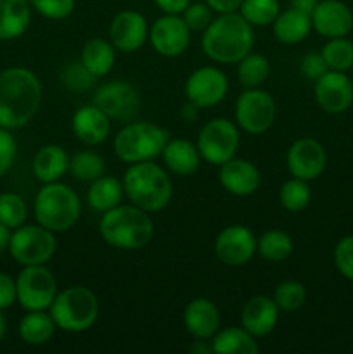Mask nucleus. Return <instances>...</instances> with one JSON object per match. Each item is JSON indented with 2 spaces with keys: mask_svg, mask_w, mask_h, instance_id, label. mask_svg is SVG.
I'll use <instances>...</instances> for the list:
<instances>
[{
  "mask_svg": "<svg viewBox=\"0 0 353 354\" xmlns=\"http://www.w3.org/2000/svg\"><path fill=\"white\" fill-rule=\"evenodd\" d=\"M30 0H0V40H14L28 30Z\"/></svg>",
  "mask_w": 353,
  "mask_h": 354,
  "instance_id": "nucleus-27",
  "label": "nucleus"
},
{
  "mask_svg": "<svg viewBox=\"0 0 353 354\" xmlns=\"http://www.w3.org/2000/svg\"><path fill=\"white\" fill-rule=\"evenodd\" d=\"M215 254L224 265L242 266L256 254V237L244 225H228L215 239Z\"/></svg>",
  "mask_w": 353,
  "mask_h": 354,
  "instance_id": "nucleus-16",
  "label": "nucleus"
},
{
  "mask_svg": "<svg viewBox=\"0 0 353 354\" xmlns=\"http://www.w3.org/2000/svg\"><path fill=\"white\" fill-rule=\"evenodd\" d=\"M17 303L26 311H47L57 296V283L45 265L24 266L16 280Z\"/></svg>",
  "mask_w": 353,
  "mask_h": 354,
  "instance_id": "nucleus-11",
  "label": "nucleus"
},
{
  "mask_svg": "<svg viewBox=\"0 0 353 354\" xmlns=\"http://www.w3.org/2000/svg\"><path fill=\"white\" fill-rule=\"evenodd\" d=\"M228 92V80L221 69L215 66H203L189 75L185 82L187 100L196 104L199 109H208L225 99Z\"/></svg>",
  "mask_w": 353,
  "mask_h": 354,
  "instance_id": "nucleus-13",
  "label": "nucleus"
},
{
  "mask_svg": "<svg viewBox=\"0 0 353 354\" xmlns=\"http://www.w3.org/2000/svg\"><path fill=\"white\" fill-rule=\"evenodd\" d=\"M54 232L42 225H21L10 235L9 251L14 261L23 266L45 265L55 254Z\"/></svg>",
  "mask_w": 353,
  "mask_h": 354,
  "instance_id": "nucleus-8",
  "label": "nucleus"
},
{
  "mask_svg": "<svg viewBox=\"0 0 353 354\" xmlns=\"http://www.w3.org/2000/svg\"><path fill=\"white\" fill-rule=\"evenodd\" d=\"M239 142L241 137L237 127L227 118H217L201 128L196 145L203 161L208 165L221 166L228 159L235 158Z\"/></svg>",
  "mask_w": 353,
  "mask_h": 354,
  "instance_id": "nucleus-9",
  "label": "nucleus"
},
{
  "mask_svg": "<svg viewBox=\"0 0 353 354\" xmlns=\"http://www.w3.org/2000/svg\"><path fill=\"white\" fill-rule=\"evenodd\" d=\"M273 37L284 45H296L303 41L310 35L311 16L310 14L289 7L286 10H280L279 16L273 21Z\"/></svg>",
  "mask_w": 353,
  "mask_h": 354,
  "instance_id": "nucleus-26",
  "label": "nucleus"
},
{
  "mask_svg": "<svg viewBox=\"0 0 353 354\" xmlns=\"http://www.w3.org/2000/svg\"><path fill=\"white\" fill-rule=\"evenodd\" d=\"M192 0H154L159 10L165 14H182Z\"/></svg>",
  "mask_w": 353,
  "mask_h": 354,
  "instance_id": "nucleus-47",
  "label": "nucleus"
},
{
  "mask_svg": "<svg viewBox=\"0 0 353 354\" xmlns=\"http://www.w3.org/2000/svg\"><path fill=\"white\" fill-rule=\"evenodd\" d=\"M80 61L96 78H102L113 71L116 62V48L104 38H90L83 45Z\"/></svg>",
  "mask_w": 353,
  "mask_h": 354,
  "instance_id": "nucleus-29",
  "label": "nucleus"
},
{
  "mask_svg": "<svg viewBox=\"0 0 353 354\" xmlns=\"http://www.w3.org/2000/svg\"><path fill=\"white\" fill-rule=\"evenodd\" d=\"M28 207L23 197L12 192L0 194V223L12 230L24 225Z\"/></svg>",
  "mask_w": 353,
  "mask_h": 354,
  "instance_id": "nucleus-40",
  "label": "nucleus"
},
{
  "mask_svg": "<svg viewBox=\"0 0 353 354\" xmlns=\"http://www.w3.org/2000/svg\"><path fill=\"white\" fill-rule=\"evenodd\" d=\"M96 76L82 64V61L69 62L61 71V83L73 93H85L96 85Z\"/></svg>",
  "mask_w": 353,
  "mask_h": 354,
  "instance_id": "nucleus-39",
  "label": "nucleus"
},
{
  "mask_svg": "<svg viewBox=\"0 0 353 354\" xmlns=\"http://www.w3.org/2000/svg\"><path fill=\"white\" fill-rule=\"evenodd\" d=\"M68 171L78 182H93L99 176L106 175V161L93 151H80L69 158Z\"/></svg>",
  "mask_w": 353,
  "mask_h": 354,
  "instance_id": "nucleus-33",
  "label": "nucleus"
},
{
  "mask_svg": "<svg viewBox=\"0 0 353 354\" xmlns=\"http://www.w3.org/2000/svg\"><path fill=\"white\" fill-rule=\"evenodd\" d=\"M69 168V156L61 145L47 144L33 158V175L42 183L59 182Z\"/></svg>",
  "mask_w": 353,
  "mask_h": 354,
  "instance_id": "nucleus-25",
  "label": "nucleus"
},
{
  "mask_svg": "<svg viewBox=\"0 0 353 354\" xmlns=\"http://www.w3.org/2000/svg\"><path fill=\"white\" fill-rule=\"evenodd\" d=\"M251 26H270L280 12L279 0H242L237 10Z\"/></svg>",
  "mask_w": 353,
  "mask_h": 354,
  "instance_id": "nucleus-35",
  "label": "nucleus"
},
{
  "mask_svg": "<svg viewBox=\"0 0 353 354\" xmlns=\"http://www.w3.org/2000/svg\"><path fill=\"white\" fill-rule=\"evenodd\" d=\"M30 6L47 19L61 21L71 16L76 0H30Z\"/></svg>",
  "mask_w": 353,
  "mask_h": 354,
  "instance_id": "nucleus-41",
  "label": "nucleus"
},
{
  "mask_svg": "<svg viewBox=\"0 0 353 354\" xmlns=\"http://www.w3.org/2000/svg\"><path fill=\"white\" fill-rule=\"evenodd\" d=\"M149 41L163 57H179L189 48L190 30L180 14H165L149 28Z\"/></svg>",
  "mask_w": 353,
  "mask_h": 354,
  "instance_id": "nucleus-14",
  "label": "nucleus"
},
{
  "mask_svg": "<svg viewBox=\"0 0 353 354\" xmlns=\"http://www.w3.org/2000/svg\"><path fill=\"white\" fill-rule=\"evenodd\" d=\"M71 128L75 137L85 145H99L109 137L111 120L96 104L83 106L73 114Z\"/></svg>",
  "mask_w": 353,
  "mask_h": 354,
  "instance_id": "nucleus-23",
  "label": "nucleus"
},
{
  "mask_svg": "<svg viewBox=\"0 0 353 354\" xmlns=\"http://www.w3.org/2000/svg\"><path fill=\"white\" fill-rule=\"evenodd\" d=\"M235 121L248 135H262L275 123L273 97L262 88H246L235 100Z\"/></svg>",
  "mask_w": 353,
  "mask_h": 354,
  "instance_id": "nucleus-10",
  "label": "nucleus"
},
{
  "mask_svg": "<svg viewBox=\"0 0 353 354\" xmlns=\"http://www.w3.org/2000/svg\"><path fill=\"white\" fill-rule=\"evenodd\" d=\"M286 165L294 178L311 182L324 173L325 165H327V154H325L324 145L315 138H298L287 151Z\"/></svg>",
  "mask_w": 353,
  "mask_h": 354,
  "instance_id": "nucleus-15",
  "label": "nucleus"
},
{
  "mask_svg": "<svg viewBox=\"0 0 353 354\" xmlns=\"http://www.w3.org/2000/svg\"><path fill=\"white\" fill-rule=\"evenodd\" d=\"M218 180L220 185L232 196L248 197L260 189L262 175L253 162L232 158L220 166Z\"/></svg>",
  "mask_w": 353,
  "mask_h": 354,
  "instance_id": "nucleus-20",
  "label": "nucleus"
},
{
  "mask_svg": "<svg viewBox=\"0 0 353 354\" xmlns=\"http://www.w3.org/2000/svg\"><path fill=\"white\" fill-rule=\"evenodd\" d=\"M55 322L45 311H28L19 322V335L26 344H47L55 334Z\"/></svg>",
  "mask_w": 353,
  "mask_h": 354,
  "instance_id": "nucleus-31",
  "label": "nucleus"
},
{
  "mask_svg": "<svg viewBox=\"0 0 353 354\" xmlns=\"http://www.w3.org/2000/svg\"><path fill=\"white\" fill-rule=\"evenodd\" d=\"M3 334H6V318H3V315L0 313V341H2Z\"/></svg>",
  "mask_w": 353,
  "mask_h": 354,
  "instance_id": "nucleus-53",
  "label": "nucleus"
},
{
  "mask_svg": "<svg viewBox=\"0 0 353 354\" xmlns=\"http://www.w3.org/2000/svg\"><path fill=\"white\" fill-rule=\"evenodd\" d=\"M190 353H213V349H211V344L206 346L204 344V341H197L196 346H190Z\"/></svg>",
  "mask_w": 353,
  "mask_h": 354,
  "instance_id": "nucleus-52",
  "label": "nucleus"
},
{
  "mask_svg": "<svg viewBox=\"0 0 353 354\" xmlns=\"http://www.w3.org/2000/svg\"><path fill=\"white\" fill-rule=\"evenodd\" d=\"M314 95L318 107L329 114H341L353 106V83L345 73L331 71L315 80Z\"/></svg>",
  "mask_w": 353,
  "mask_h": 354,
  "instance_id": "nucleus-17",
  "label": "nucleus"
},
{
  "mask_svg": "<svg viewBox=\"0 0 353 354\" xmlns=\"http://www.w3.org/2000/svg\"><path fill=\"white\" fill-rule=\"evenodd\" d=\"M99 234L111 248L121 251H138L152 241L154 223L147 211L134 204H120L102 213Z\"/></svg>",
  "mask_w": 353,
  "mask_h": 354,
  "instance_id": "nucleus-3",
  "label": "nucleus"
},
{
  "mask_svg": "<svg viewBox=\"0 0 353 354\" xmlns=\"http://www.w3.org/2000/svg\"><path fill=\"white\" fill-rule=\"evenodd\" d=\"M42 83L33 71L9 68L0 73V128L17 130L30 123L42 104Z\"/></svg>",
  "mask_w": 353,
  "mask_h": 354,
  "instance_id": "nucleus-1",
  "label": "nucleus"
},
{
  "mask_svg": "<svg viewBox=\"0 0 353 354\" xmlns=\"http://www.w3.org/2000/svg\"><path fill=\"white\" fill-rule=\"evenodd\" d=\"M149 38L145 17L137 10H121L113 17L109 26V41L116 50L132 54L138 50Z\"/></svg>",
  "mask_w": 353,
  "mask_h": 354,
  "instance_id": "nucleus-18",
  "label": "nucleus"
},
{
  "mask_svg": "<svg viewBox=\"0 0 353 354\" xmlns=\"http://www.w3.org/2000/svg\"><path fill=\"white\" fill-rule=\"evenodd\" d=\"M123 196V182H120L116 176L102 175L93 180V182H90L89 192H87V203L97 213H106V211L120 206Z\"/></svg>",
  "mask_w": 353,
  "mask_h": 354,
  "instance_id": "nucleus-28",
  "label": "nucleus"
},
{
  "mask_svg": "<svg viewBox=\"0 0 353 354\" xmlns=\"http://www.w3.org/2000/svg\"><path fill=\"white\" fill-rule=\"evenodd\" d=\"M210 6L211 10L217 14H227V12H237L241 7L242 0H204Z\"/></svg>",
  "mask_w": 353,
  "mask_h": 354,
  "instance_id": "nucleus-48",
  "label": "nucleus"
},
{
  "mask_svg": "<svg viewBox=\"0 0 353 354\" xmlns=\"http://www.w3.org/2000/svg\"><path fill=\"white\" fill-rule=\"evenodd\" d=\"M300 71L305 78L315 82V80L320 78L322 75H325V73L329 71V68L327 64H325L320 52H310V54H305L303 59H301Z\"/></svg>",
  "mask_w": 353,
  "mask_h": 354,
  "instance_id": "nucleus-45",
  "label": "nucleus"
},
{
  "mask_svg": "<svg viewBox=\"0 0 353 354\" xmlns=\"http://www.w3.org/2000/svg\"><path fill=\"white\" fill-rule=\"evenodd\" d=\"M125 196L134 206L151 213L165 209L173 197L168 173L154 161L134 162L123 175Z\"/></svg>",
  "mask_w": 353,
  "mask_h": 354,
  "instance_id": "nucleus-4",
  "label": "nucleus"
},
{
  "mask_svg": "<svg viewBox=\"0 0 353 354\" xmlns=\"http://www.w3.org/2000/svg\"><path fill=\"white\" fill-rule=\"evenodd\" d=\"M33 211L38 225L54 234H64L80 220L82 203L76 190L66 183H44L37 194Z\"/></svg>",
  "mask_w": 353,
  "mask_h": 354,
  "instance_id": "nucleus-5",
  "label": "nucleus"
},
{
  "mask_svg": "<svg viewBox=\"0 0 353 354\" xmlns=\"http://www.w3.org/2000/svg\"><path fill=\"white\" fill-rule=\"evenodd\" d=\"M334 265L345 279L353 282V235H346L336 244Z\"/></svg>",
  "mask_w": 353,
  "mask_h": 354,
  "instance_id": "nucleus-43",
  "label": "nucleus"
},
{
  "mask_svg": "<svg viewBox=\"0 0 353 354\" xmlns=\"http://www.w3.org/2000/svg\"><path fill=\"white\" fill-rule=\"evenodd\" d=\"M185 330L197 341H208L220 330V311L213 301L196 297L183 310Z\"/></svg>",
  "mask_w": 353,
  "mask_h": 354,
  "instance_id": "nucleus-21",
  "label": "nucleus"
},
{
  "mask_svg": "<svg viewBox=\"0 0 353 354\" xmlns=\"http://www.w3.org/2000/svg\"><path fill=\"white\" fill-rule=\"evenodd\" d=\"M211 349L215 354H256L260 346L246 328L230 327L218 330L211 337Z\"/></svg>",
  "mask_w": 353,
  "mask_h": 354,
  "instance_id": "nucleus-30",
  "label": "nucleus"
},
{
  "mask_svg": "<svg viewBox=\"0 0 353 354\" xmlns=\"http://www.w3.org/2000/svg\"><path fill=\"white\" fill-rule=\"evenodd\" d=\"M168 142V133L151 121L125 123L113 142L114 154L127 165L159 158Z\"/></svg>",
  "mask_w": 353,
  "mask_h": 354,
  "instance_id": "nucleus-6",
  "label": "nucleus"
},
{
  "mask_svg": "<svg viewBox=\"0 0 353 354\" xmlns=\"http://www.w3.org/2000/svg\"><path fill=\"white\" fill-rule=\"evenodd\" d=\"M279 201L282 207L291 213H300L307 209L311 201V190L308 182L300 178H291L282 183L279 190Z\"/></svg>",
  "mask_w": 353,
  "mask_h": 354,
  "instance_id": "nucleus-37",
  "label": "nucleus"
},
{
  "mask_svg": "<svg viewBox=\"0 0 353 354\" xmlns=\"http://www.w3.org/2000/svg\"><path fill=\"white\" fill-rule=\"evenodd\" d=\"M255 45L253 26L239 12L218 14L203 31L204 55L218 64H237Z\"/></svg>",
  "mask_w": 353,
  "mask_h": 354,
  "instance_id": "nucleus-2",
  "label": "nucleus"
},
{
  "mask_svg": "<svg viewBox=\"0 0 353 354\" xmlns=\"http://www.w3.org/2000/svg\"><path fill=\"white\" fill-rule=\"evenodd\" d=\"M17 154V142L9 130L0 128V178L6 175L12 166Z\"/></svg>",
  "mask_w": 353,
  "mask_h": 354,
  "instance_id": "nucleus-44",
  "label": "nucleus"
},
{
  "mask_svg": "<svg viewBox=\"0 0 353 354\" xmlns=\"http://www.w3.org/2000/svg\"><path fill=\"white\" fill-rule=\"evenodd\" d=\"M92 104L118 123H130L141 113V95L128 82H107L97 86Z\"/></svg>",
  "mask_w": 353,
  "mask_h": 354,
  "instance_id": "nucleus-12",
  "label": "nucleus"
},
{
  "mask_svg": "<svg viewBox=\"0 0 353 354\" xmlns=\"http://www.w3.org/2000/svg\"><path fill=\"white\" fill-rule=\"evenodd\" d=\"M55 327L69 334H80L93 327L99 317V301L96 294L83 286H73L57 292L48 308Z\"/></svg>",
  "mask_w": 353,
  "mask_h": 354,
  "instance_id": "nucleus-7",
  "label": "nucleus"
},
{
  "mask_svg": "<svg viewBox=\"0 0 353 354\" xmlns=\"http://www.w3.org/2000/svg\"><path fill=\"white\" fill-rule=\"evenodd\" d=\"M197 113H199V107H197L194 102H190V100H187V102L182 106V109H180V114H182L183 121H194L197 118Z\"/></svg>",
  "mask_w": 353,
  "mask_h": 354,
  "instance_id": "nucleus-50",
  "label": "nucleus"
},
{
  "mask_svg": "<svg viewBox=\"0 0 353 354\" xmlns=\"http://www.w3.org/2000/svg\"><path fill=\"white\" fill-rule=\"evenodd\" d=\"M311 28L327 40L346 37L353 30V14L341 0H320L311 12Z\"/></svg>",
  "mask_w": 353,
  "mask_h": 354,
  "instance_id": "nucleus-19",
  "label": "nucleus"
},
{
  "mask_svg": "<svg viewBox=\"0 0 353 354\" xmlns=\"http://www.w3.org/2000/svg\"><path fill=\"white\" fill-rule=\"evenodd\" d=\"M320 54L331 71L346 73L353 68V44L345 37L329 38Z\"/></svg>",
  "mask_w": 353,
  "mask_h": 354,
  "instance_id": "nucleus-36",
  "label": "nucleus"
},
{
  "mask_svg": "<svg viewBox=\"0 0 353 354\" xmlns=\"http://www.w3.org/2000/svg\"><path fill=\"white\" fill-rule=\"evenodd\" d=\"M10 228H7L6 225L0 223V252L9 249V242H10Z\"/></svg>",
  "mask_w": 353,
  "mask_h": 354,
  "instance_id": "nucleus-51",
  "label": "nucleus"
},
{
  "mask_svg": "<svg viewBox=\"0 0 353 354\" xmlns=\"http://www.w3.org/2000/svg\"><path fill=\"white\" fill-rule=\"evenodd\" d=\"M211 12H213V10L210 9V6H208L206 2H190L189 7H187L180 16L185 21V24L189 26L190 31H204L210 26L211 21H213Z\"/></svg>",
  "mask_w": 353,
  "mask_h": 354,
  "instance_id": "nucleus-42",
  "label": "nucleus"
},
{
  "mask_svg": "<svg viewBox=\"0 0 353 354\" xmlns=\"http://www.w3.org/2000/svg\"><path fill=\"white\" fill-rule=\"evenodd\" d=\"M273 301H275L279 311L294 313L307 301V290H305L303 283L298 280H284L273 290Z\"/></svg>",
  "mask_w": 353,
  "mask_h": 354,
  "instance_id": "nucleus-38",
  "label": "nucleus"
},
{
  "mask_svg": "<svg viewBox=\"0 0 353 354\" xmlns=\"http://www.w3.org/2000/svg\"><path fill=\"white\" fill-rule=\"evenodd\" d=\"M17 301L16 282L7 273L0 272V311L12 306Z\"/></svg>",
  "mask_w": 353,
  "mask_h": 354,
  "instance_id": "nucleus-46",
  "label": "nucleus"
},
{
  "mask_svg": "<svg viewBox=\"0 0 353 354\" xmlns=\"http://www.w3.org/2000/svg\"><path fill=\"white\" fill-rule=\"evenodd\" d=\"M279 320V308L273 297L253 296L244 304L241 313V327L253 337H266L275 328Z\"/></svg>",
  "mask_w": 353,
  "mask_h": 354,
  "instance_id": "nucleus-22",
  "label": "nucleus"
},
{
  "mask_svg": "<svg viewBox=\"0 0 353 354\" xmlns=\"http://www.w3.org/2000/svg\"><path fill=\"white\" fill-rule=\"evenodd\" d=\"M293 239L282 230H266L256 241V252L265 261L282 263L293 254Z\"/></svg>",
  "mask_w": 353,
  "mask_h": 354,
  "instance_id": "nucleus-32",
  "label": "nucleus"
},
{
  "mask_svg": "<svg viewBox=\"0 0 353 354\" xmlns=\"http://www.w3.org/2000/svg\"><path fill=\"white\" fill-rule=\"evenodd\" d=\"M320 2V0H291V7H294V9L298 10H303V12L310 14L314 12V9L317 7V3Z\"/></svg>",
  "mask_w": 353,
  "mask_h": 354,
  "instance_id": "nucleus-49",
  "label": "nucleus"
},
{
  "mask_svg": "<svg viewBox=\"0 0 353 354\" xmlns=\"http://www.w3.org/2000/svg\"><path fill=\"white\" fill-rule=\"evenodd\" d=\"M161 156L166 168L173 175L179 176H187L196 173L199 169L201 161H203L197 145L187 140V138H173V140L166 142Z\"/></svg>",
  "mask_w": 353,
  "mask_h": 354,
  "instance_id": "nucleus-24",
  "label": "nucleus"
},
{
  "mask_svg": "<svg viewBox=\"0 0 353 354\" xmlns=\"http://www.w3.org/2000/svg\"><path fill=\"white\" fill-rule=\"evenodd\" d=\"M270 76V61L262 54H251L237 62V78L244 88H260Z\"/></svg>",
  "mask_w": 353,
  "mask_h": 354,
  "instance_id": "nucleus-34",
  "label": "nucleus"
}]
</instances>
